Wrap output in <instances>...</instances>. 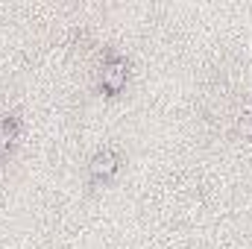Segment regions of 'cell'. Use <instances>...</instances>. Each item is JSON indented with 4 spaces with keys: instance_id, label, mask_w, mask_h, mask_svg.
I'll return each instance as SVG.
<instances>
[{
    "instance_id": "2",
    "label": "cell",
    "mask_w": 252,
    "mask_h": 249,
    "mask_svg": "<svg viewBox=\"0 0 252 249\" xmlns=\"http://www.w3.org/2000/svg\"><path fill=\"white\" fill-rule=\"evenodd\" d=\"M124 167V153L121 150H100L91 156L88 161V185L91 187H100V185H109Z\"/></svg>"
},
{
    "instance_id": "3",
    "label": "cell",
    "mask_w": 252,
    "mask_h": 249,
    "mask_svg": "<svg viewBox=\"0 0 252 249\" xmlns=\"http://www.w3.org/2000/svg\"><path fill=\"white\" fill-rule=\"evenodd\" d=\"M21 129H24V124H21L18 115H0V156L3 158H9L12 150L18 147Z\"/></svg>"
},
{
    "instance_id": "1",
    "label": "cell",
    "mask_w": 252,
    "mask_h": 249,
    "mask_svg": "<svg viewBox=\"0 0 252 249\" xmlns=\"http://www.w3.org/2000/svg\"><path fill=\"white\" fill-rule=\"evenodd\" d=\"M126 82H129V59L121 56V53H109L103 59V64H100V70H97V88H100V94L118 97L126 88Z\"/></svg>"
},
{
    "instance_id": "5",
    "label": "cell",
    "mask_w": 252,
    "mask_h": 249,
    "mask_svg": "<svg viewBox=\"0 0 252 249\" xmlns=\"http://www.w3.org/2000/svg\"><path fill=\"white\" fill-rule=\"evenodd\" d=\"M0 161H3V156H0Z\"/></svg>"
},
{
    "instance_id": "4",
    "label": "cell",
    "mask_w": 252,
    "mask_h": 249,
    "mask_svg": "<svg viewBox=\"0 0 252 249\" xmlns=\"http://www.w3.org/2000/svg\"><path fill=\"white\" fill-rule=\"evenodd\" d=\"M247 115H252V103H250V112H247Z\"/></svg>"
}]
</instances>
